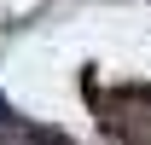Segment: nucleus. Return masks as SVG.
<instances>
[{"label":"nucleus","mask_w":151,"mask_h":145,"mask_svg":"<svg viewBox=\"0 0 151 145\" xmlns=\"http://www.w3.org/2000/svg\"><path fill=\"white\" fill-rule=\"evenodd\" d=\"M99 122L116 145H151V87H116Z\"/></svg>","instance_id":"obj_1"}]
</instances>
